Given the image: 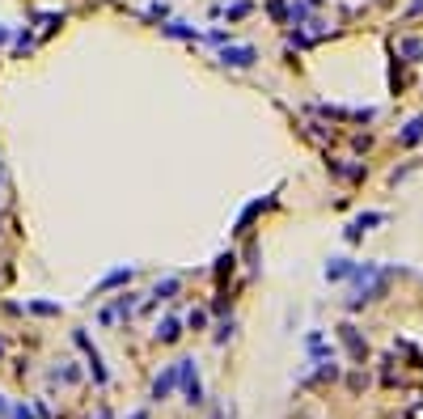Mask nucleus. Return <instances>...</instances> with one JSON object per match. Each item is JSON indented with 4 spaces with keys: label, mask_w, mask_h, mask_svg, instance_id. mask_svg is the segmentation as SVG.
Instances as JSON below:
<instances>
[{
    "label": "nucleus",
    "mask_w": 423,
    "mask_h": 419,
    "mask_svg": "<svg viewBox=\"0 0 423 419\" xmlns=\"http://www.w3.org/2000/svg\"><path fill=\"white\" fill-rule=\"evenodd\" d=\"M419 136H423V119H415V123H411V128L402 132V144H415Z\"/></svg>",
    "instance_id": "f257e3e1"
},
{
    "label": "nucleus",
    "mask_w": 423,
    "mask_h": 419,
    "mask_svg": "<svg viewBox=\"0 0 423 419\" xmlns=\"http://www.w3.org/2000/svg\"><path fill=\"white\" fill-rule=\"evenodd\" d=\"M169 385H173V368H169V373H165V377H161V381H157V385H153V394H157V398H161V394H165V390H169Z\"/></svg>",
    "instance_id": "f03ea898"
}]
</instances>
